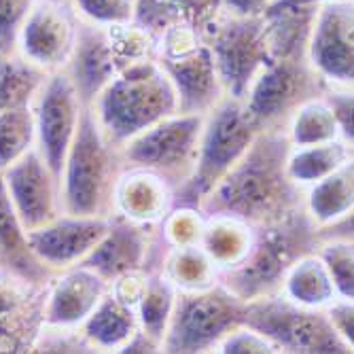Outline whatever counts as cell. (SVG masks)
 I'll return each instance as SVG.
<instances>
[{"label":"cell","mask_w":354,"mask_h":354,"mask_svg":"<svg viewBox=\"0 0 354 354\" xmlns=\"http://www.w3.org/2000/svg\"><path fill=\"white\" fill-rule=\"evenodd\" d=\"M106 293L109 282L93 270L85 266L59 270L45 286L41 323L43 327L81 329Z\"/></svg>","instance_id":"cell-17"},{"label":"cell","mask_w":354,"mask_h":354,"mask_svg":"<svg viewBox=\"0 0 354 354\" xmlns=\"http://www.w3.org/2000/svg\"><path fill=\"white\" fill-rule=\"evenodd\" d=\"M280 293L288 301L312 310H325L339 297L333 286V280L323 259L316 254V250L301 254L288 268L280 284Z\"/></svg>","instance_id":"cell-24"},{"label":"cell","mask_w":354,"mask_h":354,"mask_svg":"<svg viewBox=\"0 0 354 354\" xmlns=\"http://www.w3.org/2000/svg\"><path fill=\"white\" fill-rule=\"evenodd\" d=\"M89 109L104 136L117 147L153 123L178 113L174 87L157 59L119 71Z\"/></svg>","instance_id":"cell-2"},{"label":"cell","mask_w":354,"mask_h":354,"mask_svg":"<svg viewBox=\"0 0 354 354\" xmlns=\"http://www.w3.org/2000/svg\"><path fill=\"white\" fill-rule=\"evenodd\" d=\"M0 268L41 286H45L55 274L32 252L28 232L13 210L3 176H0Z\"/></svg>","instance_id":"cell-21"},{"label":"cell","mask_w":354,"mask_h":354,"mask_svg":"<svg viewBox=\"0 0 354 354\" xmlns=\"http://www.w3.org/2000/svg\"><path fill=\"white\" fill-rule=\"evenodd\" d=\"M316 225L306 210L254 227V240L244 259L218 272L223 284L240 301H252L280 291L284 274L301 254L316 248Z\"/></svg>","instance_id":"cell-4"},{"label":"cell","mask_w":354,"mask_h":354,"mask_svg":"<svg viewBox=\"0 0 354 354\" xmlns=\"http://www.w3.org/2000/svg\"><path fill=\"white\" fill-rule=\"evenodd\" d=\"M138 26L149 30L155 39L162 37L174 21H180L172 0H134V19Z\"/></svg>","instance_id":"cell-36"},{"label":"cell","mask_w":354,"mask_h":354,"mask_svg":"<svg viewBox=\"0 0 354 354\" xmlns=\"http://www.w3.org/2000/svg\"><path fill=\"white\" fill-rule=\"evenodd\" d=\"M242 323L270 337L280 352L295 354H352L354 350L335 333L325 310L288 301L280 291L244 301Z\"/></svg>","instance_id":"cell-6"},{"label":"cell","mask_w":354,"mask_h":354,"mask_svg":"<svg viewBox=\"0 0 354 354\" xmlns=\"http://www.w3.org/2000/svg\"><path fill=\"white\" fill-rule=\"evenodd\" d=\"M180 21L196 28L200 35L223 15V0H172Z\"/></svg>","instance_id":"cell-38"},{"label":"cell","mask_w":354,"mask_h":354,"mask_svg":"<svg viewBox=\"0 0 354 354\" xmlns=\"http://www.w3.org/2000/svg\"><path fill=\"white\" fill-rule=\"evenodd\" d=\"M136 331V310L119 301L111 291L81 325V335L91 352H121Z\"/></svg>","instance_id":"cell-22"},{"label":"cell","mask_w":354,"mask_h":354,"mask_svg":"<svg viewBox=\"0 0 354 354\" xmlns=\"http://www.w3.org/2000/svg\"><path fill=\"white\" fill-rule=\"evenodd\" d=\"M206 225V214L200 206L174 204L170 212L157 223V232L168 246L200 244Z\"/></svg>","instance_id":"cell-33"},{"label":"cell","mask_w":354,"mask_h":354,"mask_svg":"<svg viewBox=\"0 0 354 354\" xmlns=\"http://www.w3.org/2000/svg\"><path fill=\"white\" fill-rule=\"evenodd\" d=\"M284 132L291 147H308L342 138L333 111L323 93L301 102L288 117Z\"/></svg>","instance_id":"cell-30"},{"label":"cell","mask_w":354,"mask_h":354,"mask_svg":"<svg viewBox=\"0 0 354 354\" xmlns=\"http://www.w3.org/2000/svg\"><path fill=\"white\" fill-rule=\"evenodd\" d=\"M0 176L26 232L39 230L62 214L59 176L37 147L5 168Z\"/></svg>","instance_id":"cell-15"},{"label":"cell","mask_w":354,"mask_h":354,"mask_svg":"<svg viewBox=\"0 0 354 354\" xmlns=\"http://www.w3.org/2000/svg\"><path fill=\"white\" fill-rule=\"evenodd\" d=\"M306 59L325 85H354V0H331L314 9Z\"/></svg>","instance_id":"cell-11"},{"label":"cell","mask_w":354,"mask_h":354,"mask_svg":"<svg viewBox=\"0 0 354 354\" xmlns=\"http://www.w3.org/2000/svg\"><path fill=\"white\" fill-rule=\"evenodd\" d=\"M37 147V127L32 109L0 113V172Z\"/></svg>","instance_id":"cell-31"},{"label":"cell","mask_w":354,"mask_h":354,"mask_svg":"<svg viewBox=\"0 0 354 354\" xmlns=\"http://www.w3.org/2000/svg\"><path fill=\"white\" fill-rule=\"evenodd\" d=\"M157 62L174 87L178 113L206 115L225 98V89L206 43L178 57H162Z\"/></svg>","instance_id":"cell-18"},{"label":"cell","mask_w":354,"mask_h":354,"mask_svg":"<svg viewBox=\"0 0 354 354\" xmlns=\"http://www.w3.org/2000/svg\"><path fill=\"white\" fill-rule=\"evenodd\" d=\"M257 134L242 100L225 95L204 115L196 166L189 180L174 193V204L200 206L210 189L240 162Z\"/></svg>","instance_id":"cell-5"},{"label":"cell","mask_w":354,"mask_h":354,"mask_svg":"<svg viewBox=\"0 0 354 354\" xmlns=\"http://www.w3.org/2000/svg\"><path fill=\"white\" fill-rule=\"evenodd\" d=\"M352 151V142H346L344 138L308 147H291L286 155V174L306 191L310 185L333 174L344 164L354 162Z\"/></svg>","instance_id":"cell-25"},{"label":"cell","mask_w":354,"mask_h":354,"mask_svg":"<svg viewBox=\"0 0 354 354\" xmlns=\"http://www.w3.org/2000/svg\"><path fill=\"white\" fill-rule=\"evenodd\" d=\"M216 352L221 354H263V352L274 354V352H280V348L261 331L240 323L221 339V344L216 346Z\"/></svg>","instance_id":"cell-35"},{"label":"cell","mask_w":354,"mask_h":354,"mask_svg":"<svg viewBox=\"0 0 354 354\" xmlns=\"http://www.w3.org/2000/svg\"><path fill=\"white\" fill-rule=\"evenodd\" d=\"M316 254L323 259L335 291L342 299H354V242L352 238H327L316 242Z\"/></svg>","instance_id":"cell-32"},{"label":"cell","mask_w":354,"mask_h":354,"mask_svg":"<svg viewBox=\"0 0 354 354\" xmlns=\"http://www.w3.org/2000/svg\"><path fill=\"white\" fill-rule=\"evenodd\" d=\"M288 151L291 142L284 130L259 132L240 162L210 189L200 210L206 216H236L252 227L299 212L304 208V189L286 174Z\"/></svg>","instance_id":"cell-1"},{"label":"cell","mask_w":354,"mask_h":354,"mask_svg":"<svg viewBox=\"0 0 354 354\" xmlns=\"http://www.w3.org/2000/svg\"><path fill=\"white\" fill-rule=\"evenodd\" d=\"M323 3H331V0H276L272 7H318Z\"/></svg>","instance_id":"cell-42"},{"label":"cell","mask_w":354,"mask_h":354,"mask_svg":"<svg viewBox=\"0 0 354 354\" xmlns=\"http://www.w3.org/2000/svg\"><path fill=\"white\" fill-rule=\"evenodd\" d=\"M168 248L157 232V225H142L111 214L106 236L79 266L93 270L111 284L127 272L159 270Z\"/></svg>","instance_id":"cell-13"},{"label":"cell","mask_w":354,"mask_h":354,"mask_svg":"<svg viewBox=\"0 0 354 354\" xmlns=\"http://www.w3.org/2000/svg\"><path fill=\"white\" fill-rule=\"evenodd\" d=\"M323 89L325 83L310 68L306 53L278 55L254 75L242 104L257 132L284 130L293 111Z\"/></svg>","instance_id":"cell-7"},{"label":"cell","mask_w":354,"mask_h":354,"mask_svg":"<svg viewBox=\"0 0 354 354\" xmlns=\"http://www.w3.org/2000/svg\"><path fill=\"white\" fill-rule=\"evenodd\" d=\"M81 21L102 28L121 26L134 19V0H71Z\"/></svg>","instance_id":"cell-34"},{"label":"cell","mask_w":354,"mask_h":354,"mask_svg":"<svg viewBox=\"0 0 354 354\" xmlns=\"http://www.w3.org/2000/svg\"><path fill=\"white\" fill-rule=\"evenodd\" d=\"M323 98L329 102L333 117L339 127V136L354 145V91L352 87L325 85Z\"/></svg>","instance_id":"cell-39"},{"label":"cell","mask_w":354,"mask_h":354,"mask_svg":"<svg viewBox=\"0 0 354 354\" xmlns=\"http://www.w3.org/2000/svg\"><path fill=\"white\" fill-rule=\"evenodd\" d=\"M244 301L223 284L206 291L178 293L162 342L168 354L216 352L221 339L242 323Z\"/></svg>","instance_id":"cell-9"},{"label":"cell","mask_w":354,"mask_h":354,"mask_svg":"<svg viewBox=\"0 0 354 354\" xmlns=\"http://www.w3.org/2000/svg\"><path fill=\"white\" fill-rule=\"evenodd\" d=\"M174 206L170 183L145 168H123L113 196V214L127 221L157 225Z\"/></svg>","instance_id":"cell-20"},{"label":"cell","mask_w":354,"mask_h":354,"mask_svg":"<svg viewBox=\"0 0 354 354\" xmlns=\"http://www.w3.org/2000/svg\"><path fill=\"white\" fill-rule=\"evenodd\" d=\"M304 210L316 227L331 225L354 210V162L304 191Z\"/></svg>","instance_id":"cell-23"},{"label":"cell","mask_w":354,"mask_h":354,"mask_svg":"<svg viewBox=\"0 0 354 354\" xmlns=\"http://www.w3.org/2000/svg\"><path fill=\"white\" fill-rule=\"evenodd\" d=\"M111 216H77L62 212L39 230L28 232L30 248L51 270L79 266L106 236Z\"/></svg>","instance_id":"cell-16"},{"label":"cell","mask_w":354,"mask_h":354,"mask_svg":"<svg viewBox=\"0 0 354 354\" xmlns=\"http://www.w3.org/2000/svg\"><path fill=\"white\" fill-rule=\"evenodd\" d=\"M30 109L37 127V151L59 176L64 159L77 136L85 104L68 75L59 71L47 75Z\"/></svg>","instance_id":"cell-14"},{"label":"cell","mask_w":354,"mask_h":354,"mask_svg":"<svg viewBox=\"0 0 354 354\" xmlns=\"http://www.w3.org/2000/svg\"><path fill=\"white\" fill-rule=\"evenodd\" d=\"M325 314L329 318L335 333L354 350V306L350 299L337 297L331 306L325 308Z\"/></svg>","instance_id":"cell-40"},{"label":"cell","mask_w":354,"mask_h":354,"mask_svg":"<svg viewBox=\"0 0 354 354\" xmlns=\"http://www.w3.org/2000/svg\"><path fill=\"white\" fill-rule=\"evenodd\" d=\"M204 115H170L119 145L123 168H145L164 176L174 193L189 180L198 157Z\"/></svg>","instance_id":"cell-8"},{"label":"cell","mask_w":354,"mask_h":354,"mask_svg":"<svg viewBox=\"0 0 354 354\" xmlns=\"http://www.w3.org/2000/svg\"><path fill=\"white\" fill-rule=\"evenodd\" d=\"M121 170L119 147L104 136L93 111L85 106L77 136L59 172L62 212L109 218Z\"/></svg>","instance_id":"cell-3"},{"label":"cell","mask_w":354,"mask_h":354,"mask_svg":"<svg viewBox=\"0 0 354 354\" xmlns=\"http://www.w3.org/2000/svg\"><path fill=\"white\" fill-rule=\"evenodd\" d=\"M35 0H0V55L15 51L19 28Z\"/></svg>","instance_id":"cell-37"},{"label":"cell","mask_w":354,"mask_h":354,"mask_svg":"<svg viewBox=\"0 0 354 354\" xmlns=\"http://www.w3.org/2000/svg\"><path fill=\"white\" fill-rule=\"evenodd\" d=\"M276 0H223V13L234 17H263Z\"/></svg>","instance_id":"cell-41"},{"label":"cell","mask_w":354,"mask_h":354,"mask_svg":"<svg viewBox=\"0 0 354 354\" xmlns=\"http://www.w3.org/2000/svg\"><path fill=\"white\" fill-rule=\"evenodd\" d=\"M47 73L11 51L0 55V113L32 106Z\"/></svg>","instance_id":"cell-29"},{"label":"cell","mask_w":354,"mask_h":354,"mask_svg":"<svg viewBox=\"0 0 354 354\" xmlns=\"http://www.w3.org/2000/svg\"><path fill=\"white\" fill-rule=\"evenodd\" d=\"M252 240L254 227L250 223L227 214H208L200 244L221 272L238 266L250 250Z\"/></svg>","instance_id":"cell-26"},{"label":"cell","mask_w":354,"mask_h":354,"mask_svg":"<svg viewBox=\"0 0 354 354\" xmlns=\"http://www.w3.org/2000/svg\"><path fill=\"white\" fill-rule=\"evenodd\" d=\"M202 39L212 53L225 95L242 100L254 75L272 59L266 19L223 13Z\"/></svg>","instance_id":"cell-10"},{"label":"cell","mask_w":354,"mask_h":354,"mask_svg":"<svg viewBox=\"0 0 354 354\" xmlns=\"http://www.w3.org/2000/svg\"><path fill=\"white\" fill-rule=\"evenodd\" d=\"M178 293L206 291L218 284V268L202 244L170 246L159 266Z\"/></svg>","instance_id":"cell-27"},{"label":"cell","mask_w":354,"mask_h":354,"mask_svg":"<svg viewBox=\"0 0 354 354\" xmlns=\"http://www.w3.org/2000/svg\"><path fill=\"white\" fill-rule=\"evenodd\" d=\"M79 15L71 0H35L19 28L15 53L47 75L66 68L79 37Z\"/></svg>","instance_id":"cell-12"},{"label":"cell","mask_w":354,"mask_h":354,"mask_svg":"<svg viewBox=\"0 0 354 354\" xmlns=\"http://www.w3.org/2000/svg\"><path fill=\"white\" fill-rule=\"evenodd\" d=\"M119 71L121 68L111 45L109 30L81 21L77 45L66 68H64V73L73 81L81 102L91 106L98 93L115 79Z\"/></svg>","instance_id":"cell-19"},{"label":"cell","mask_w":354,"mask_h":354,"mask_svg":"<svg viewBox=\"0 0 354 354\" xmlns=\"http://www.w3.org/2000/svg\"><path fill=\"white\" fill-rule=\"evenodd\" d=\"M176 295L178 291L162 274V270L147 272L145 288L136 304V318H138V329L159 346V352H162V342L176 304Z\"/></svg>","instance_id":"cell-28"}]
</instances>
